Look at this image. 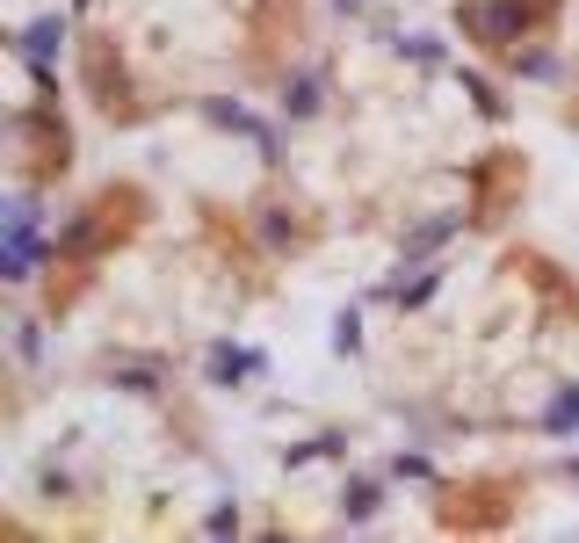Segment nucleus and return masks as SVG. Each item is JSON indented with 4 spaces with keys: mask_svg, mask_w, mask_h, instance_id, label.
I'll list each match as a JSON object with an SVG mask.
<instances>
[{
    "mask_svg": "<svg viewBox=\"0 0 579 543\" xmlns=\"http://www.w3.org/2000/svg\"><path fill=\"white\" fill-rule=\"evenodd\" d=\"M283 102H290V116H312V109H319V73H297Z\"/></svg>",
    "mask_w": 579,
    "mask_h": 543,
    "instance_id": "nucleus-4",
    "label": "nucleus"
},
{
    "mask_svg": "<svg viewBox=\"0 0 579 543\" xmlns=\"http://www.w3.org/2000/svg\"><path fill=\"white\" fill-rule=\"evenodd\" d=\"M58 44H66V22L44 15V22H29V44H22V51L37 58V66H51V51H58Z\"/></svg>",
    "mask_w": 579,
    "mask_h": 543,
    "instance_id": "nucleus-2",
    "label": "nucleus"
},
{
    "mask_svg": "<svg viewBox=\"0 0 579 543\" xmlns=\"http://www.w3.org/2000/svg\"><path fill=\"white\" fill-rule=\"evenodd\" d=\"M341 515H348V522L377 515V486H348V493H341Z\"/></svg>",
    "mask_w": 579,
    "mask_h": 543,
    "instance_id": "nucleus-5",
    "label": "nucleus"
},
{
    "mask_svg": "<svg viewBox=\"0 0 579 543\" xmlns=\"http://www.w3.org/2000/svg\"><path fill=\"white\" fill-rule=\"evenodd\" d=\"M572 420H579V384L558 391V406H551V428H572Z\"/></svg>",
    "mask_w": 579,
    "mask_h": 543,
    "instance_id": "nucleus-6",
    "label": "nucleus"
},
{
    "mask_svg": "<svg viewBox=\"0 0 579 543\" xmlns=\"http://www.w3.org/2000/svg\"><path fill=\"white\" fill-rule=\"evenodd\" d=\"M464 29L478 44H507V37L529 29V8H522V0H478V8H464Z\"/></svg>",
    "mask_w": 579,
    "mask_h": 543,
    "instance_id": "nucleus-1",
    "label": "nucleus"
},
{
    "mask_svg": "<svg viewBox=\"0 0 579 543\" xmlns=\"http://www.w3.org/2000/svg\"><path fill=\"white\" fill-rule=\"evenodd\" d=\"M247 370H261V355H239V348H218V355H210V377H218V384L247 377Z\"/></svg>",
    "mask_w": 579,
    "mask_h": 543,
    "instance_id": "nucleus-3",
    "label": "nucleus"
}]
</instances>
